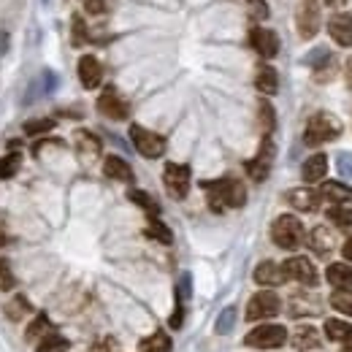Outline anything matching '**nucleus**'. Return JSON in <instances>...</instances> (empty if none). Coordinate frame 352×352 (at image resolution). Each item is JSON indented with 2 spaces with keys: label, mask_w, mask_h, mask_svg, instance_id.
Segmentation results:
<instances>
[{
  "label": "nucleus",
  "mask_w": 352,
  "mask_h": 352,
  "mask_svg": "<svg viewBox=\"0 0 352 352\" xmlns=\"http://www.w3.org/2000/svg\"><path fill=\"white\" fill-rule=\"evenodd\" d=\"M204 192L209 198L212 212H225V209H239L247 201V190L236 179H217V182H204Z\"/></svg>",
  "instance_id": "obj_1"
},
{
  "label": "nucleus",
  "mask_w": 352,
  "mask_h": 352,
  "mask_svg": "<svg viewBox=\"0 0 352 352\" xmlns=\"http://www.w3.org/2000/svg\"><path fill=\"white\" fill-rule=\"evenodd\" d=\"M339 133H342V122H339L333 114L317 111V114L309 117L304 141H307L309 146H320V144H325V141H333Z\"/></svg>",
  "instance_id": "obj_2"
},
{
  "label": "nucleus",
  "mask_w": 352,
  "mask_h": 352,
  "mask_svg": "<svg viewBox=\"0 0 352 352\" xmlns=\"http://www.w3.org/2000/svg\"><path fill=\"white\" fill-rule=\"evenodd\" d=\"M271 239L282 250H298L301 241H304V225L293 214H282L271 225Z\"/></svg>",
  "instance_id": "obj_3"
},
{
  "label": "nucleus",
  "mask_w": 352,
  "mask_h": 352,
  "mask_svg": "<svg viewBox=\"0 0 352 352\" xmlns=\"http://www.w3.org/2000/svg\"><path fill=\"white\" fill-rule=\"evenodd\" d=\"M247 347L255 350H276L287 342V328L285 325H258L255 331L247 333Z\"/></svg>",
  "instance_id": "obj_4"
},
{
  "label": "nucleus",
  "mask_w": 352,
  "mask_h": 352,
  "mask_svg": "<svg viewBox=\"0 0 352 352\" xmlns=\"http://www.w3.org/2000/svg\"><path fill=\"white\" fill-rule=\"evenodd\" d=\"M131 138H133V146H135L144 157H149V160H155V157H160V155L166 152V138L157 135V133L146 131V128H141V125H133Z\"/></svg>",
  "instance_id": "obj_5"
},
{
  "label": "nucleus",
  "mask_w": 352,
  "mask_h": 352,
  "mask_svg": "<svg viewBox=\"0 0 352 352\" xmlns=\"http://www.w3.org/2000/svg\"><path fill=\"white\" fill-rule=\"evenodd\" d=\"M279 309H282L279 296L271 293V290H263V293H258V296L250 298V304H247V320H252V322L268 320V317H274Z\"/></svg>",
  "instance_id": "obj_6"
},
{
  "label": "nucleus",
  "mask_w": 352,
  "mask_h": 352,
  "mask_svg": "<svg viewBox=\"0 0 352 352\" xmlns=\"http://www.w3.org/2000/svg\"><path fill=\"white\" fill-rule=\"evenodd\" d=\"M285 276H290V279H296V282H301V285H307V287H314L317 285V268L311 265L309 258H301V255H296V258H290V261H285Z\"/></svg>",
  "instance_id": "obj_7"
},
{
  "label": "nucleus",
  "mask_w": 352,
  "mask_h": 352,
  "mask_svg": "<svg viewBox=\"0 0 352 352\" xmlns=\"http://www.w3.org/2000/svg\"><path fill=\"white\" fill-rule=\"evenodd\" d=\"M163 182H166V187L174 198H184L187 190H190V168L179 166V163H168L166 171H163Z\"/></svg>",
  "instance_id": "obj_8"
},
{
  "label": "nucleus",
  "mask_w": 352,
  "mask_h": 352,
  "mask_svg": "<svg viewBox=\"0 0 352 352\" xmlns=\"http://www.w3.org/2000/svg\"><path fill=\"white\" fill-rule=\"evenodd\" d=\"M250 44H252V49H255L261 57H265V60H271V57L279 54V38H276V33L268 30V28H252V30H250Z\"/></svg>",
  "instance_id": "obj_9"
},
{
  "label": "nucleus",
  "mask_w": 352,
  "mask_h": 352,
  "mask_svg": "<svg viewBox=\"0 0 352 352\" xmlns=\"http://www.w3.org/2000/svg\"><path fill=\"white\" fill-rule=\"evenodd\" d=\"M271 160H274V144H271V138L265 135L263 144H261V152L247 163V174L250 179H255V182H263L268 171H271Z\"/></svg>",
  "instance_id": "obj_10"
},
{
  "label": "nucleus",
  "mask_w": 352,
  "mask_h": 352,
  "mask_svg": "<svg viewBox=\"0 0 352 352\" xmlns=\"http://www.w3.org/2000/svg\"><path fill=\"white\" fill-rule=\"evenodd\" d=\"M98 111L106 114L109 120H125L131 114V106L117 95V89H106L100 98H98Z\"/></svg>",
  "instance_id": "obj_11"
},
{
  "label": "nucleus",
  "mask_w": 352,
  "mask_h": 352,
  "mask_svg": "<svg viewBox=\"0 0 352 352\" xmlns=\"http://www.w3.org/2000/svg\"><path fill=\"white\" fill-rule=\"evenodd\" d=\"M317 30H320V8L314 0H307L298 6V33L309 41L317 36Z\"/></svg>",
  "instance_id": "obj_12"
},
{
  "label": "nucleus",
  "mask_w": 352,
  "mask_h": 352,
  "mask_svg": "<svg viewBox=\"0 0 352 352\" xmlns=\"http://www.w3.org/2000/svg\"><path fill=\"white\" fill-rule=\"evenodd\" d=\"M328 33L339 46H352V14H336L328 22Z\"/></svg>",
  "instance_id": "obj_13"
},
{
  "label": "nucleus",
  "mask_w": 352,
  "mask_h": 352,
  "mask_svg": "<svg viewBox=\"0 0 352 352\" xmlns=\"http://www.w3.org/2000/svg\"><path fill=\"white\" fill-rule=\"evenodd\" d=\"M285 268L276 265L274 261H263V263L255 268V282L263 285V287H279L285 282Z\"/></svg>",
  "instance_id": "obj_14"
},
{
  "label": "nucleus",
  "mask_w": 352,
  "mask_h": 352,
  "mask_svg": "<svg viewBox=\"0 0 352 352\" xmlns=\"http://www.w3.org/2000/svg\"><path fill=\"white\" fill-rule=\"evenodd\" d=\"M79 79H82V85L87 89H95L100 85L103 68H100V63H98L92 54H85V57L79 60Z\"/></svg>",
  "instance_id": "obj_15"
},
{
  "label": "nucleus",
  "mask_w": 352,
  "mask_h": 352,
  "mask_svg": "<svg viewBox=\"0 0 352 352\" xmlns=\"http://www.w3.org/2000/svg\"><path fill=\"white\" fill-rule=\"evenodd\" d=\"M320 198L336 204V206H344L347 201H352V187L344 184V182H325L320 187Z\"/></svg>",
  "instance_id": "obj_16"
},
{
  "label": "nucleus",
  "mask_w": 352,
  "mask_h": 352,
  "mask_svg": "<svg viewBox=\"0 0 352 352\" xmlns=\"http://www.w3.org/2000/svg\"><path fill=\"white\" fill-rule=\"evenodd\" d=\"M287 201H290V206L298 209V212H314L317 204H320V192H314V190H309V187H298V190H290V192H287Z\"/></svg>",
  "instance_id": "obj_17"
},
{
  "label": "nucleus",
  "mask_w": 352,
  "mask_h": 352,
  "mask_svg": "<svg viewBox=\"0 0 352 352\" xmlns=\"http://www.w3.org/2000/svg\"><path fill=\"white\" fill-rule=\"evenodd\" d=\"M317 344H320V333H317V328H311V325H298V328L293 331V347H296L298 352L317 350Z\"/></svg>",
  "instance_id": "obj_18"
},
{
  "label": "nucleus",
  "mask_w": 352,
  "mask_h": 352,
  "mask_svg": "<svg viewBox=\"0 0 352 352\" xmlns=\"http://www.w3.org/2000/svg\"><path fill=\"white\" fill-rule=\"evenodd\" d=\"M328 282L336 287V290H352V265L347 263H331L325 271Z\"/></svg>",
  "instance_id": "obj_19"
},
{
  "label": "nucleus",
  "mask_w": 352,
  "mask_h": 352,
  "mask_svg": "<svg viewBox=\"0 0 352 352\" xmlns=\"http://www.w3.org/2000/svg\"><path fill=\"white\" fill-rule=\"evenodd\" d=\"M325 336L331 342H339L344 347H352V325L344 320H325Z\"/></svg>",
  "instance_id": "obj_20"
},
{
  "label": "nucleus",
  "mask_w": 352,
  "mask_h": 352,
  "mask_svg": "<svg viewBox=\"0 0 352 352\" xmlns=\"http://www.w3.org/2000/svg\"><path fill=\"white\" fill-rule=\"evenodd\" d=\"M309 247L317 252V255H328L333 247H336V239H333V233L328 230V228H314L311 230V236H309Z\"/></svg>",
  "instance_id": "obj_21"
},
{
  "label": "nucleus",
  "mask_w": 352,
  "mask_h": 352,
  "mask_svg": "<svg viewBox=\"0 0 352 352\" xmlns=\"http://www.w3.org/2000/svg\"><path fill=\"white\" fill-rule=\"evenodd\" d=\"M325 171H328V157L325 155H311L301 168V176H304V182L314 184V182H322Z\"/></svg>",
  "instance_id": "obj_22"
},
{
  "label": "nucleus",
  "mask_w": 352,
  "mask_h": 352,
  "mask_svg": "<svg viewBox=\"0 0 352 352\" xmlns=\"http://www.w3.org/2000/svg\"><path fill=\"white\" fill-rule=\"evenodd\" d=\"M103 174L109 176V179H114V182H133L131 166H128L122 157H117V155L106 157V163H103Z\"/></svg>",
  "instance_id": "obj_23"
},
{
  "label": "nucleus",
  "mask_w": 352,
  "mask_h": 352,
  "mask_svg": "<svg viewBox=\"0 0 352 352\" xmlns=\"http://www.w3.org/2000/svg\"><path fill=\"white\" fill-rule=\"evenodd\" d=\"M255 87L261 89L263 95H274V92L279 89V76H276V71H274L271 65H261V68H258V74H255Z\"/></svg>",
  "instance_id": "obj_24"
},
{
  "label": "nucleus",
  "mask_w": 352,
  "mask_h": 352,
  "mask_svg": "<svg viewBox=\"0 0 352 352\" xmlns=\"http://www.w3.org/2000/svg\"><path fill=\"white\" fill-rule=\"evenodd\" d=\"M138 352H171V339L163 331H157L138 344Z\"/></svg>",
  "instance_id": "obj_25"
},
{
  "label": "nucleus",
  "mask_w": 352,
  "mask_h": 352,
  "mask_svg": "<svg viewBox=\"0 0 352 352\" xmlns=\"http://www.w3.org/2000/svg\"><path fill=\"white\" fill-rule=\"evenodd\" d=\"M76 146H79V152H82L85 157H95V155L100 152V141L87 131L76 133Z\"/></svg>",
  "instance_id": "obj_26"
},
{
  "label": "nucleus",
  "mask_w": 352,
  "mask_h": 352,
  "mask_svg": "<svg viewBox=\"0 0 352 352\" xmlns=\"http://www.w3.org/2000/svg\"><path fill=\"white\" fill-rule=\"evenodd\" d=\"M25 314H30V304H28L25 296H16V298H11V304H6V317H8L11 322L22 320Z\"/></svg>",
  "instance_id": "obj_27"
},
{
  "label": "nucleus",
  "mask_w": 352,
  "mask_h": 352,
  "mask_svg": "<svg viewBox=\"0 0 352 352\" xmlns=\"http://www.w3.org/2000/svg\"><path fill=\"white\" fill-rule=\"evenodd\" d=\"M146 236H152V239H155V241H160V244H171V241H174L171 230L157 220V217H152V220H149V225H146Z\"/></svg>",
  "instance_id": "obj_28"
},
{
  "label": "nucleus",
  "mask_w": 352,
  "mask_h": 352,
  "mask_svg": "<svg viewBox=\"0 0 352 352\" xmlns=\"http://www.w3.org/2000/svg\"><path fill=\"white\" fill-rule=\"evenodd\" d=\"M49 317H46L44 311L41 314H36V320L30 322V328H28V342H38L44 333H49Z\"/></svg>",
  "instance_id": "obj_29"
},
{
  "label": "nucleus",
  "mask_w": 352,
  "mask_h": 352,
  "mask_svg": "<svg viewBox=\"0 0 352 352\" xmlns=\"http://www.w3.org/2000/svg\"><path fill=\"white\" fill-rule=\"evenodd\" d=\"M131 201L133 204H138L149 217H157V204H155V198L152 195H146V192H141V190H131Z\"/></svg>",
  "instance_id": "obj_30"
},
{
  "label": "nucleus",
  "mask_w": 352,
  "mask_h": 352,
  "mask_svg": "<svg viewBox=\"0 0 352 352\" xmlns=\"http://www.w3.org/2000/svg\"><path fill=\"white\" fill-rule=\"evenodd\" d=\"M328 220L333 222L336 228H352V209H347V206H331L328 209Z\"/></svg>",
  "instance_id": "obj_31"
},
{
  "label": "nucleus",
  "mask_w": 352,
  "mask_h": 352,
  "mask_svg": "<svg viewBox=\"0 0 352 352\" xmlns=\"http://www.w3.org/2000/svg\"><path fill=\"white\" fill-rule=\"evenodd\" d=\"M331 307L342 314H350L352 317V290H336L331 296Z\"/></svg>",
  "instance_id": "obj_32"
},
{
  "label": "nucleus",
  "mask_w": 352,
  "mask_h": 352,
  "mask_svg": "<svg viewBox=\"0 0 352 352\" xmlns=\"http://www.w3.org/2000/svg\"><path fill=\"white\" fill-rule=\"evenodd\" d=\"M19 163H22V157H19L16 152L0 157V179H11V176L19 171Z\"/></svg>",
  "instance_id": "obj_33"
},
{
  "label": "nucleus",
  "mask_w": 352,
  "mask_h": 352,
  "mask_svg": "<svg viewBox=\"0 0 352 352\" xmlns=\"http://www.w3.org/2000/svg\"><path fill=\"white\" fill-rule=\"evenodd\" d=\"M36 352H68V342L63 336H46Z\"/></svg>",
  "instance_id": "obj_34"
},
{
  "label": "nucleus",
  "mask_w": 352,
  "mask_h": 352,
  "mask_svg": "<svg viewBox=\"0 0 352 352\" xmlns=\"http://www.w3.org/2000/svg\"><path fill=\"white\" fill-rule=\"evenodd\" d=\"M14 287V271H11V263L6 258H0V293L11 290Z\"/></svg>",
  "instance_id": "obj_35"
},
{
  "label": "nucleus",
  "mask_w": 352,
  "mask_h": 352,
  "mask_svg": "<svg viewBox=\"0 0 352 352\" xmlns=\"http://www.w3.org/2000/svg\"><path fill=\"white\" fill-rule=\"evenodd\" d=\"M54 128V122L52 120H30V122H25V133L28 135H38V133H46Z\"/></svg>",
  "instance_id": "obj_36"
},
{
  "label": "nucleus",
  "mask_w": 352,
  "mask_h": 352,
  "mask_svg": "<svg viewBox=\"0 0 352 352\" xmlns=\"http://www.w3.org/2000/svg\"><path fill=\"white\" fill-rule=\"evenodd\" d=\"M261 125H263L265 135L274 131V109L268 103H261Z\"/></svg>",
  "instance_id": "obj_37"
},
{
  "label": "nucleus",
  "mask_w": 352,
  "mask_h": 352,
  "mask_svg": "<svg viewBox=\"0 0 352 352\" xmlns=\"http://www.w3.org/2000/svg\"><path fill=\"white\" fill-rule=\"evenodd\" d=\"M87 28H85V22H82V16H74V44H85L87 41V33H85Z\"/></svg>",
  "instance_id": "obj_38"
},
{
  "label": "nucleus",
  "mask_w": 352,
  "mask_h": 352,
  "mask_svg": "<svg viewBox=\"0 0 352 352\" xmlns=\"http://www.w3.org/2000/svg\"><path fill=\"white\" fill-rule=\"evenodd\" d=\"M111 6H114V0H87L89 14H106Z\"/></svg>",
  "instance_id": "obj_39"
},
{
  "label": "nucleus",
  "mask_w": 352,
  "mask_h": 352,
  "mask_svg": "<svg viewBox=\"0 0 352 352\" xmlns=\"http://www.w3.org/2000/svg\"><path fill=\"white\" fill-rule=\"evenodd\" d=\"M233 309H225L222 311V317H220V322H217V333H228L230 331V325H233Z\"/></svg>",
  "instance_id": "obj_40"
},
{
  "label": "nucleus",
  "mask_w": 352,
  "mask_h": 352,
  "mask_svg": "<svg viewBox=\"0 0 352 352\" xmlns=\"http://www.w3.org/2000/svg\"><path fill=\"white\" fill-rule=\"evenodd\" d=\"M342 252H344V261H352V236L344 241V247H342Z\"/></svg>",
  "instance_id": "obj_41"
},
{
  "label": "nucleus",
  "mask_w": 352,
  "mask_h": 352,
  "mask_svg": "<svg viewBox=\"0 0 352 352\" xmlns=\"http://www.w3.org/2000/svg\"><path fill=\"white\" fill-rule=\"evenodd\" d=\"M344 79H347V85H350V89H352V57L347 60V68H344Z\"/></svg>",
  "instance_id": "obj_42"
},
{
  "label": "nucleus",
  "mask_w": 352,
  "mask_h": 352,
  "mask_svg": "<svg viewBox=\"0 0 352 352\" xmlns=\"http://www.w3.org/2000/svg\"><path fill=\"white\" fill-rule=\"evenodd\" d=\"M325 3H328V6H342L344 0H325Z\"/></svg>",
  "instance_id": "obj_43"
},
{
  "label": "nucleus",
  "mask_w": 352,
  "mask_h": 352,
  "mask_svg": "<svg viewBox=\"0 0 352 352\" xmlns=\"http://www.w3.org/2000/svg\"><path fill=\"white\" fill-rule=\"evenodd\" d=\"M3 244H6V236H3V233H0V247H3Z\"/></svg>",
  "instance_id": "obj_44"
},
{
  "label": "nucleus",
  "mask_w": 352,
  "mask_h": 352,
  "mask_svg": "<svg viewBox=\"0 0 352 352\" xmlns=\"http://www.w3.org/2000/svg\"><path fill=\"white\" fill-rule=\"evenodd\" d=\"M342 352H352V347H344V350H342Z\"/></svg>",
  "instance_id": "obj_45"
}]
</instances>
